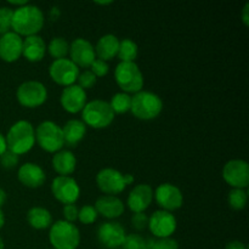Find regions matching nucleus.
Masks as SVG:
<instances>
[{
	"mask_svg": "<svg viewBox=\"0 0 249 249\" xmlns=\"http://www.w3.org/2000/svg\"><path fill=\"white\" fill-rule=\"evenodd\" d=\"M6 150H7L6 139H5V136L0 133V156H1Z\"/></svg>",
	"mask_w": 249,
	"mask_h": 249,
	"instance_id": "obj_42",
	"label": "nucleus"
},
{
	"mask_svg": "<svg viewBox=\"0 0 249 249\" xmlns=\"http://www.w3.org/2000/svg\"><path fill=\"white\" fill-rule=\"evenodd\" d=\"M96 184L104 194L113 196L121 194L126 187L125 174L113 168H104L96 175Z\"/></svg>",
	"mask_w": 249,
	"mask_h": 249,
	"instance_id": "obj_9",
	"label": "nucleus"
},
{
	"mask_svg": "<svg viewBox=\"0 0 249 249\" xmlns=\"http://www.w3.org/2000/svg\"><path fill=\"white\" fill-rule=\"evenodd\" d=\"M49 240L53 249H77L80 243V233L73 223L58 220L51 225Z\"/></svg>",
	"mask_w": 249,
	"mask_h": 249,
	"instance_id": "obj_4",
	"label": "nucleus"
},
{
	"mask_svg": "<svg viewBox=\"0 0 249 249\" xmlns=\"http://www.w3.org/2000/svg\"><path fill=\"white\" fill-rule=\"evenodd\" d=\"M19 105L28 108H36L41 106L48 99V90L45 85L36 80H28L22 83L16 92Z\"/></svg>",
	"mask_w": 249,
	"mask_h": 249,
	"instance_id": "obj_8",
	"label": "nucleus"
},
{
	"mask_svg": "<svg viewBox=\"0 0 249 249\" xmlns=\"http://www.w3.org/2000/svg\"><path fill=\"white\" fill-rule=\"evenodd\" d=\"M95 209L97 214H101L105 218L116 219L124 213V204L118 197L106 195L97 199L95 203Z\"/></svg>",
	"mask_w": 249,
	"mask_h": 249,
	"instance_id": "obj_21",
	"label": "nucleus"
},
{
	"mask_svg": "<svg viewBox=\"0 0 249 249\" xmlns=\"http://www.w3.org/2000/svg\"><path fill=\"white\" fill-rule=\"evenodd\" d=\"M248 11H249V4H246L245 7H243V11H242V19H243V23H245L246 26H249Z\"/></svg>",
	"mask_w": 249,
	"mask_h": 249,
	"instance_id": "obj_41",
	"label": "nucleus"
},
{
	"mask_svg": "<svg viewBox=\"0 0 249 249\" xmlns=\"http://www.w3.org/2000/svg\"><path fill=\"white\" fill-rule=\"evenodd\" d=\"M60 101L65 111L70 113H78L83 111L87 105V92L79 85H70L62 90Z\"/></svg>",
	"mask_w": 249,
	"mask_h": 249,
	"instance_id": "obj_17",
	"label": "nucleus"
},
{
	"mask_svg": "<svg viewBox=\"0 0 249 249\" xmlns=\"http://www.w3.org/2000/svg\"><path fill=\"white\" fill-rule=\"evenodd\" d=\"M148 229L157 238L170 237L177 230V219L170 212L157 211L148 219Z\"/></svg>",
	"mask_w": 249,
	"mask_h": 249,
	"instance_id": "obj_15",
	"label": "nucleus"
},
{
	"mask_svg": "<svg viewBox=\"0 0 249 249\" xmlns=\"http://www.w3.org/2000/svg\"><path fill=\"white\" fill-rule=\"evenodd\" d=\"M146 245V241L141 237L140 235H131L125 236V240L123 242V249H143Z\"/></svg>",
	"mask_w": 249,
	"mask_h": 249,
	"instance_id": "obj_33",
	"label": "nucleus"
},
{
	"mask_svg": "<svg viewBox=\"0 0 249 249\" xmlns=\"http://www.w3.org/2000/svg\"><path fill=\"white\" fill-rule=\"evenodd\" d=\"M119 49V40L113 34H106L99 39L95 48V53L100 60L109 61L117 55Z\"/></svg>",
	"mask_w": 249,
	"mask_h": 249,
	"instance_id": "obj_25",
	"label": "nucleus"
},
{
	"mask_svg": "<svg viewBox=\"0 0 249 249\" xmlns=\"http://www.w3.org/2000/svg\"><path fill=\"white\" fill-rule=\"evenodd\" d=\"M151 249H179L177 241L172 237L158 238V240H150Z\"/></svg>",
	"mask_w": 249,
	"mask_h": 249,
	"instance_id": "obj_34",
	"label": "nucleus"
},
{
	"mask_svg": "<svg viewBox=\"0 0 249 249\" xmlns=\"http://www.w3.org/2000/svg\"><path fill=\"white\" fill-rule=\"evenodd\" d=\"M17 177H18L21 184L27 187H31V189L40 187L46 179L43 168L34 163H24L23 165H21L18 173H17Z\"/></svg>",
	"mask_w": 249,
	"mask_h": 249,
	"instance_id": "obj_20",
	"label": "nucleus"
},
{
	"mask_svg": "<svg viewBox=\"0 0 249 249\" xmlns=\"http://www.w3.org/2000/svg\"><path fill=\"white\" fill-rule=\"evenodd\" d=\"M223 178L233 189H243L249 185V165L246 160H229L223 169Z\"/></svg>",
	"mask_w": 249,
	"mask_h": 249,
	"instance_id": "obj_12",
	"label": "nucleus"
},
{
	"mask_svg": "<svg viewBox=\"0 0 249 249\" xmlns=\"http://www.w3.org/2000/svg\"><path fill=\"white\" fill-rule=\"evenodd\" d=\"M143 249H151V242H150V240L146 241V245H145V247H143Z\"/></svg>",
	"mask_w": 249,
	"mask_h": 249,
	"instance_id": "obj_47",
	"label": "nucleus"
},
{
	"mask_svg": "<svg viewBox=\"0 0 249 249\" xmlns=\"http://www.w3.org/2000/svg\"><path fill=\"white\" fill-rule=\"evenodd\" d=\"M162 100L155 92L141 90L131 97L130 111L136 118L141 121H150L156 118L162 112Z\"/></svg>",
	"mask_w": 249,
	"mask_h": 249,
	"instance_id": "obj_3",
	"label": "nucleus"
},
{
	"mask_svg": "<svg viewBox=\"0 0 249 249\" xmlns=\"http://www.w3.org/2000/svg\"><path fill=\"white\" fill-rule=\"evenodd\" d=\"M17 163H18V156L10 150H6L0 156V164L6 169H12L15 165H17Z\"/></svg>",
	"mask_w": 249,
	"mask_h": 249,
	"instance_id": "obj_36",
	"label": "nucleus"
},
{
	"mask_svg": "<svg viewBox=\"0 0 249 249\" xmlns=\"http://www.w3.org/2000/svg\"><path fill=\"white\" fill-rule=\"evenodd\" d=\"M51 192L58 202L63 204H74L80 195L78 182L71 177H57L53 180Z\"/></svg>",
	"mask_w": 249,
	"mask_h": 249,
	"instance_id": "obj_10",
	"label": "nucleus"
},
{
	"mask_svg": "<svg viewBox=\"0 0 249 249\" xmlns=\"http://www.w3.org/2000/svg\"><path fill=\"white\" fill-rule=\"evenodd\" d=\"M109 106L114 113H125V112L130 111L131 96L125 92H117L111 99Z\"/></svg>",
	"mask_w": 249,
	"mask_h": 249,
	"instance_id": "obj_29",
	"label": "nucleus"
},
{
	"mask_svg": "<svg viewBox=\"0 0 249 249\" xmlns=\"http://www.w3.org/2000/svg\"><path fill=\"white\" fill-rule=\"evenodd\" d=\"M9 2H10V4H12V5H17L18 7L24 6V5L28 4V1H27V0H22V1H12V0H10Z\"/></svg>",
	"mask_w": 249,
	"mask_h": 249,
	"instance_id": "obj_44",
	"label": "nucleus"
},
{
	"mask_svg": "<svg viewBox=\"0 0 249 249\" xmlns=\"http://www.w3.org/2000/svg\"><path fill=\"white\" fill-rule=\"evenodd\" d=\"M153 199V190L150 185H136L128 196V207L134 213H143Z\"/></svg>",
	"mask_w": 249,
	"mask_h": 249,
	"instance_id": "obj_19",
	"label": "nucleus"
},
{
	"mask_svg": "<svg viewBox=\"0 0 249 249\" xmlns=\"http://www.w3.org/2000/svg\"><path fill=\"white\" fill-rule=\"evenodd\" d=\"M4 224H5V215H4V213H2L1 209H0V229L4 226Z\"/></svg>",
	"mask_w": 249,
	"mask_h": 249,
	"instance_id": "obj_45",
	"label": "nucleus"
},
{
	"mask_svg": "<svg viewBox=\"0 0 249 249\" xmlns=\"http://www.w3.org/2000/svg\"><path fill=\"white\" fill-rule=\"evenodd\" d=\"M14 10L10 7H0V34L10 32L12 24Z\"/></svg>",
	"mask_w": 249,
	"mask_h": 249,
	"instance_id": "obj_32",
	"label": "nucleus"
},
{
	"mask_svg": "<svg viewBox=\"0 0 249 249\" xmlns=\"http://www.w3.org/2000/svg\"><path fill=\"white\" fill-rule=\"evenodd\" d=\"M23 39L15 32H7L0 38V58L5 62H15L22 55Z\"/></svg>",
	"mask_w": 249,
	"mask_h": 249,
	"instance_id": "obj_18",
	"label": "nucleus"
},
{
	"mask_svg": "<svg viewBox=\"0 0 249 249\" xmlns=\"http://www.w3.org/2000/svg\"><path fill=\"white\" fill-rule=\"evenodd\" d=\"M5 201H6V192H5L2 189H0V208L4 206Z\"/></svg>",
	"mask_w": 249,
	"mask_h": 249,
	"instance_id": "obj_43",
	"label": "nucleus"
},
{
	"mask_svg": "<svg viewBox=\"0 0 249 249\" xmlns=\"http://www.w3.org/2000/svg\"><path fill=\"white\" fill-rule=\"evenodd\" d=\"M70 60L77 66L78 68H88L91 66L96 58L95 49L89 40L83 38H77L70 45Z\"/></svg>",
	"mask_w": 249,
	"mask_h": 249,
	"instance_id": "obj_16",
	"label": "nucleus"
},
{
	"mask_svg": "<svg viewBox=\"0 0 249 249\" xmlns=\"http://www.w3.org/2000/svg\"><path fill=\"white\" fill-rule=\"evenodd\" d=\"M62 133L65 143H67L70 147H74L84 139L85 133H87V125L82 121L71 119L62 128Z\"/></svg>",
	"mask_w": 249,
	"mask_h": 249,
	"instance_id": "obj_24",
	"label": "nucleus"
},
{
	"mask_svg": "<svg viewBox=\"0 0 249 249\" xmlns=\"http://www.w3.org/2000/svg\"><path fill=\"white\" fill-rule=\"evenodd\" d=\"M131 225L136 230H143L148 226V218L145 213H135L131 218Z\"/></svg>",
	"mask_w": 249,
	"mask_h": 249,
	"instance_id": "obj_38",
	"label": "nucleus"
},
{
	"mask_svg": "<svg viewBox=\"0 0 249 249\" xmlns=\"http://www.w3.org/2000/svg\"><path fill=\"white\" fill-rule=\"evenodd\" d=\"M96 4H99V5H109V4H112V1H96Z\"/></svg>",
	"mask_w": 249,
	"mask_h": 249,
	"instance_id": "obj_46",
	"label": "nucleus"
},
{
	"mask_svg": "<svg viewBox=\"0 0 249 249\" xmlns=\"http://www.w3.org/2000/svg\"><path fill=\"white\" fill-rule=\"evenodd\" d=\"M36 142V130L27 121H18L10 128L6 135L7 150L18 155H23L32 150Z\"/></svg>",
	"mask_w": 249,
	"mask_h": 249,
	"instance_id": "obj_2",
	"label": "nucleus"
},
{
	"mask_svg": "<svg viewBox=\"0 0 249 249\" xmlns=\"http://www.w3.org/2000/svg\"><path fill=\"white\" fill-rule=\"evenodd\" d=\"M77 160L68 150H61L53 157V168L60 177H68L75 170Z\"/></svg>",
	"mask_w": 249,
	"mask_h": 249,
	"instance_id": "obj_23",
	"label": "nucleus"
},
{
	"mask_svg": "<svg viewBox=\"0 0 249 249\" xmlns=\"http://www.w3.org/2000/svg\"><path fill=\"white\" fill-rule=\"evenodd\" d=\"M122 62H134L138 57V45L131 39H123L119 41V49L117 53Z\"/></svg>",
	"mask_w": 249,
	"mask_h": 249,
	"instance_id": "obj_27",
	"label": "nucleus"
},
{
	"mask_svg": "<svg viewBox=\"0 0 249 249\" xmlns=\"http://www.w3.org/2000/svg\"><path fill=\"white\" fill-rule=\"evenodd\" d=\"M78 219L84 225H90V224L95 223L97 219V212L95 207L92 206H84L79 209L78 212Z\"/></svg>",
	"mask_w": 249,
	"mask_h": 249,
	"instance_id": "obj_31",
	"label": "nucleus"
},
{
	"mask_svg": "<svg viewBox=\"0 0 249 249\" xmlns=\"http://www.w3.org/2000/svg\"><path fill=\"white\" fill-rule=\"evenodd\" d=\"M27 221L36 230H44L53 225V216L48 209L43 207H33L27 213Z\"/></svg>",
	"mask_w": 249,
	"mask_h": 249,
	"instance_id": "obj_26",
	"label": "nucleus"
},
{
	"mask_svg": "<svg viewBox=\"0 0 249 249\" xmlns=\"http://www.w3.org/2000/svg\"><path fill=\"white\" fill-rule=\"evenodd\" d=\"M43 26L44 15L38 6L27 4L14 11L11 28L19 36H36Z\"/></svg>",
	"mask_w": 249,
	"mask_h": 249,
	"instance_id": "obj_1",
	"label": "nucleus"
},
{
	"mask_svg": "<svg viewBox=\"0 0 249 249\" xmlns=\"http://www.w3.org/2000/svg\"><path fill=\"white\" fill-rule=\"evenodd\" d=\"M46 44L41 36H26L22 44V55L31 62L41 61L45 56Z\"/></svg>",
	"mask_w": 249,
	"mask_h": 249,
	"instance_id": "obj_22",
	"label": "nucleus"
},
{
	"mask_svg": "<svg viewBox=\"0 0 249 249\" xmlns=\"http://www.w3.org/2000/svg\"><path fill=\"white\" fill-rule=\"evenodd\" d=\"M125 236V230L117 221H107V223L101 224L97 229V240L104 247L108 249L123 246Z\"/></svg>",
	"mask_w": 249,
	"mask_h": 249,
	"instance_id": "obj_14",
	"label": "nucleus"
},
{
	"mask_svg": "<svg viewBox=\"0 0 249 249\" xmlns=\"http://www.w3.org/2000/svg\"><path fill=\"white\" fill-rule=\"evenodd\" d=\"M0 249H4V242H2L1 237H0Z\"/></svg>",
	"mask_w": 249,
	"mask_h": 249,
	"instance_id": "obj_48",
	"label": "nucleus"
},
{
	"mask_svg": "<svg viewBox=\"0 0 249 249\" xmlns=\"http://www.w3.org/2000/svg\"><path fill=\"white\" fill-rule=\"evenodd\" d=\"M247 192L245 191L243 189H232L229 194V204L232 209L235 211H241L246 207L247 204Z\"/></svg>",
	"mask_w": 249,
	"mask_h": 249,
	"instance_id": "obj_30",
	"label": "nucleus"
},
{
	"mask_svg": "<svg viewBox=\"0 0 249 249\" xmlns=\"http://www.w3.org/2000/svg\"><path fill=\"white\" fill-rule=\"evenodd\" d=\"M156 201L158 206L165 212H173L179 209L184 203V196L179 187L172 184H160L155 191Z\"/></svg>",
	"mask_w": 249,
	"mask_h": 249,
	"instance_id": "obj_13",
	"label": "nucleus"
},
{
	"mask_svg": "<svg viewBox=\"0 0 249 249\" xmlns=\"http://www.w3.org/2000/svg\"><path fill=\"white\" fill-rule=\"evenodd\" d=\"M90 68H91V72L94 73L95 77H104L109 71L108 63L106 61L100 60V58H95V61L91 63Z\"/></svg>",
	"mask_w": 249,
	"mask_h": 249,
	"instance_id": "obj_37",
	"label": "nucleus"
},
{
	"mask_svg": "<svg viewBox=\"0 0 249 249\" xmlns=\"http://www.w3.org/2000/svg\"><path fill=\"white\" fill-rule=\"evenodd\" d=\"M77 80L79 82L78 85L83 90L90 89V88H92L96 84V77H95V74L91 71H84L83 73H79V77H78Z\"/></svg>",
	"mask_w": 249,
	"mask_h": 249,
	"instance_id": "obj_35",
	"label": "nucleus"
},
{
	"mask_svg": "<svg viewBox=\"0 0 249 249\" xmlns=\"http://www.w3.org/2000/svg\"><path fill=\"white\" fill-rule=\"evenodd\" d=\"M78 212L79 209L77 208L75 204H65L63 206V216H65V220L68 223H73L78 219Z\"/></svg>",
	"mask_w": 249,
	"mask_h": 249,
	"instance_id": "obj_39",
	"label": "nucleus"
},
{
	"mask_svg": "<svg viewBox=\"0 0 249 249\" xmlns=\"http://www.w3.org/2000/svg\"><path fill=\"white\" fill-rule=\"evenodd\" d=\"M225 249H247V246L240 241H231L226 245Z\"/></svg>",
	"mask_w": 249,
	"mask_h": 249,
	"instance_id": "obj_40",
	"label": "nucleus"
},
{
	"mask_svg": "<svg viewBox=\"0 0 249 249\" xmlns=\"http://www.w3.org/2000/svg\"><path fill=\"white\" fill-rule=\"evenodd\" d=\"M83 123L94 129L107 128L114 119V112L112 111L109 102L104 100H94L85 105L82 111Z\"/></svg>",
	"mask_w": 249,
	"mask_h": 249,
	"instance_id": "obj_5",
	"label": "nucleus"
},
{
	"mask_svg": "<svg viewBox=\"0 0 249 249\" xmlns=\"http://www.w3.org/2000/svg\"><path fill=\"white\" fill-rule=\"evenodd\" d=\"M36 140L44 151L56 153L65 145L62 128L51 121L41 122L36 130Z\"/></svg>",
	"mask_w": 249,
	"mask_h": 249,
	"instance_id": "obj_7",
	"label": "nucleus"
},
{
	"mask_svg": "<svg viewBox=\"0 0 249 249\" xmlns=\"http://www.w3.org/2000/svg\"><path fill=\"white\" fill-rule=\"evenodd\" d=\"M46 49H48L49 53L53 58L60 60V58H66L67 53H70V44L67 43V40L65 38L56 36V38H53L50 41V44H49V46Z\"/></svg>",
	"mask_w": 249,
	"mask_h": 249,
	"instance_id": "obj_28",
	"label": "nucleus"
},
{
	"mask_svg": "<svg viewBox=\"0 0 249 249\" xmlns=\"http://www.w3.org/2000/svg\"><path fill=\"white\" fill-rule=\"evenodd\" d=\"M114 78L118 87L125 94L139 92L143 87V75L135 62H121L114 71Z\"/></svg>",
	"mask_w": 249,
	"mask_h": 249,
	"instance_id": "obj_6",
	"label": "nucleus"
},
{
	"mask_svg": "<svg viewBox=\"0 0 249 249\" xmlns=\"http://www.w3.org/2000/svg\"><path fill=\"white\" fill-rule=\"evenodd\" d=\"M50 77L56 84L70 87L74 84L79 77V68L70 60V58H60L55 60L49 68Z\"/></svg>",
	"mask_w": 249,
	"mask_h": 249,
	"instance_id": "obj_11",
	"label": "nucleus"
}]
</instances>
